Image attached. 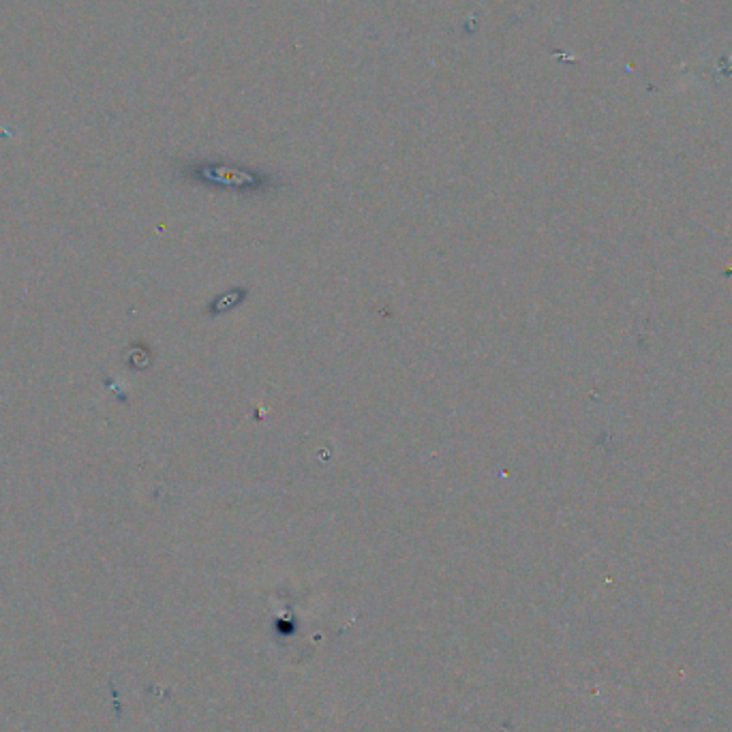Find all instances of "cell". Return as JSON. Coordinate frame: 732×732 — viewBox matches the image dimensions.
<instances>
[{"label":"cell","mask_w":732,"mask_h":732,"mask_svg":"<svg viewBox=\"0 0 732 732\" xmlns=\"http://www.w3.org/2000/svg\"><path fill=\"white\" fill-rule=\"evenodd\" d=\"M193 176L202 182H208V185H223L230 189H259L262 185H266V178L262 180L259 174H253L249 170H236V167L230 165H219V163H206L202 167H197L193 172Z\"/></svg>","instance_id":"1"},{"label":"cell","mask_w":732,"mask_h":732,"mask_svg":"<svg viewBox=\"0 0 732 732\" xmlns=\"http://www.w3.org/2000/svg\"><path fill=\"white\" fill-rule=\"evenodd\" d=\"M244 289H234V292H227L223 296H219L215 300V304H210V313H225V311H232L236 304H240L244 300Z\"/></svg>","instance_id":"2"}]
</instances>
